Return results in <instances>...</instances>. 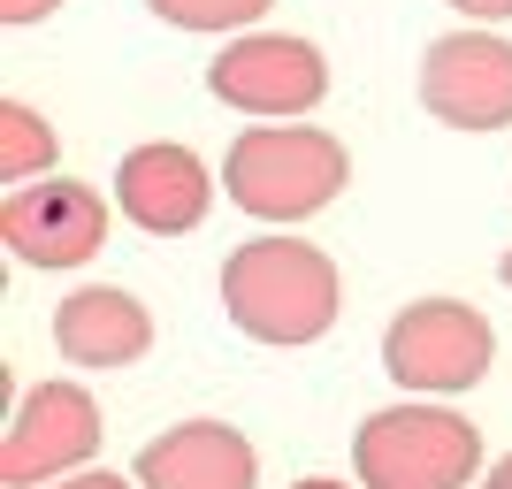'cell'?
I'll use <instances>...</instances> for the list:
<instances>
[{
  "instance_id": "obj_19",
  "label": "cell",
  "mask_w": 512,
  "mask_h": 489,
  "mask_svg": "<svg viewBox=\"0 0 512 489\" xmlns=\"http://www.w3.org/2000/svg\"><path fill=\"white\" fill-rule=\"evenodd\" d=\"M291 489H344V482H291Z\"/></svg>"
},
{
  "instance_id": "obj_3",
  "label": "cell",
  "mask_w": 512,
  "mask_h": 489,
  "mask_svg": "<svg viewBox=\"0 0 512 489\" xmlns=\"http://www.w3.org/2000/svg\"><path fill=\"white\" fill-rule=\"evenodd\" d=\"M352 474L360 489H467L482 474V436L467 413L436 398L383 405L352 436Z\"/></svg>"
},
{
  "instance_id": "obj_1",
  "label": "cell",
  "mask_w": 512,
  "mask_h": 489,
  "mask_svg": "<svg viewBox=\"0 0 512 489\" xmlns=\"http://www.w3.org/2000/svg\"><path fill=\"white\" fill-rule=\"evenodd\" d=\"M337 306H344V276L337 260L306 245L291 230H268V237H245L230 260H222V314L245 329L253 344H314L337 329Z\"/></svg>"
},
{
  "instance_id": "obj_8",
  "label": "cell",
  "mask_w": 512,
  "mask_h": 489,
  "mask_svg": "<svg viewBox=\"0 0 512 489\" xmlns=\"http://www.w3.org/2000/svg\"><path fill=\"white\" fill-rule=\"evenodd\" d=\"M421 107L444 130H505L512 123V39L490 23L444 31L421 54Z\"/></svg>"
},
{
  "instance_id": "obj_9",
  "label": "cell",
  "mask_w": 512,
  "mask_h": 489,
  "mask_svg": "<svg viewBox=\"0 0 512 489\" xmlns=\"http://www.w3.org/2000/svg\"><path fill=\"white\" fill-rule=\"evenodd\" d=\"M115 207L123 222H138L146 237H192L214 207V176L192 146H169V138H153V146H130L123 169H115Z\"/></svg>"
},
{
  "instance_id": "obj_6",
  "label": "cell",
  "mask_w": 512,
  "mask_h": 489,
  "mask_svg": "<svg viewBox=\"0 0 512 489\" xmlns=\"http://www.w3.org/2000/svg\"><path fill=\"white\" fill-rule=\"evenodd\" d=\"M100 451V398L85 383H39L23 390L16 421L0 436V482L8 489H46L77 474Z\"/></svg>"
},
{
  "instance_id": "obj_15",
  "label": "cell",
  "mask_w": 512,
  "mask_h": 489,
  "mask_svg": "<svg viewBox=\"0 0 512 489\" xmlns=\"http://www.w3.org/2000/svg\"><path fill=\"white\" fill-rule=\"evenodd\" d=\"M46 489H138V474H92V467H77V474H62V482H46Z\"/></svg>"
},
{
  "instance_id": "obj_18",
  "label": "cell",
  "mask_w": 512,
  "mask_h": 489,
  "mask_svg": "<svg viewBox=\"0 0 512 489\" xmlns=\"http://www.w3.org/2000/svg\"><path fill=\"white\" fill-rule=\"evenodd\" d=\"M497 276H505V291H512V253H505V260H497Z\"/></svg>"
},
{
  "instance_id": "obj_11",
  "label": "cell",
  "mask_w": 512,
  "mask_h": 489,
  "mask_svg": "<svg viewBox=\"0 0 512 489\" xmlns=\"http://www.w3.org/2000/svg\"><path fill=\"white\" fill-rule=\"evenodd\" d=\"M54 352L69 367H130L153 352V314L123 283H85L54 306Z\"/></svg>"
},
{
  "instance_id": "obj_16",
  "label": "cell",
  "mask_w": 512,
  "mask_h": 489,
  "mask_svg": "<svg viewBox=\"0 0 512 489\" xmlns=\"http://www.w3.org/2000/svg\"><path fill=\"white\" fill-rule=\"evenodd\" d=\"M444 8H459L467 23H505L512 16V0H444Z\"/></svg>"
},
{
  "instance_id": "obj_10",
  "label": "cell",
  "mask_w": 512,
  "mask_h": 489,
  "mask_svg": "<svg viewBox=\"0 0 512 489\" xmlns=\"http://www.w3.org/2000/svg\"><path fill=\"white\" fill-rule=\"evenodd\" d=\"M138 489H253L260 451L230 421H176L138 451Z\"/></svg>"
},
{
  "instance_id": "obj_5",
  "label": "cell",
  "mask_w": 512,
  "mask_h": 489,
  "mask_svg": "<svg viewBox=\"0 0 512 489\" xmlns=\"http://www.w3.org/2000/svg\"><path fill=\"white\" fill-rule=\"evenodd\" d=\"M207 92L260 123H299L329 100V62L314 39L291 31H230V46L207 62Z\"/></svg>"
},
{
  "instance_id": "obj_4",
  "label": "cell",
  "mask_w": 512,
  "mask_h": 489,
  "mask_svg": "<svg viewBox=\"0 0 512 489\" xmlns=\"http://www.w3.org/2000/svg\"><path fill=\"white\" fill-rule=\"evenodd\" d=\"M490 360H497V329L467 298H413V306H398L383 337L390 383L413 398H459L490 375Z\"/></svg>"
},
{
  "instance_id": "obj_14",
  "label": "cell",
  "mask_w": 512,
  "mask_h": 489,
  "mask_svg": "<svg viewBox=\"0 0 512 489\" xmlns=\"http://www.w3.org/2000/svg\"><path fill=\"white\" fill-rule=\"evenodd\" d=\"M54 8H69V0H0V23H8V31H23V23L54 16Z\"/></svg>"
},
{
  "instance_id": "obj_13",
  "label": "cell",
  "mask_w": 512,
  "mask_h": 489,
  "mask_svg": "<svg viewBox=\"0 0 512 489\" xmlns=\"http://www.w3.org/2000/svg\"><path fill=\"white\" fill-rule=\"evenodd\" d=\"M146 8L176 31H253L276 0H146Z\"/></svg>"
},
{
  "instance_id": "obj_12",
  "label": "cell",
  "mask_w": 512,
  "mask_h": 489,
  "mask_svg": "<svg viewBox=\"0 0 512 489\" xmlns=\"http://www.w3.org/2000/svg\"><path fill=\"white\" fill-rule=\"evenodd\" d=\"M46 161H54V130H46V115L31 100H0V184L16 192V184L46 176Z\"/></svg>"
},
{
  "instance_id": "obj_7",
  "label": "cell",
  "mask_w": 512,
  "mask_h": 489,
  "mask_svg": "<svg viewBox=\"0 0 512 489\" xmlns=\"http://www.w3.org/2000/svg\"><path fill=\"white\" fill-rule=\"evenodd\" d=\"M107 199L77 176H31L0 199V237L23 268H85L107 245Z\"/></svg>"
},
{
  "instance_id": "obj_2",
  "label": "cell",
  "mask_w": 512,
  "mask_h": 489,
  "mask_svg": "<svg viewBox=\"0 0 512 489\" xmlns=\"http://www.w3.org/2000/svg\"><path fill=\"white\" fill-rule=\"evenodd\" d=\"M344 184H352V153H344L329 130H306V115L299 123L237 130V146L222 153V192H230L245 214L276 222V230L321 214Z\"/></svg>"
},
{
  "instance_id": "obj_17",
  "label": "cell",
  "mask_w": 512,
  "mask_h": 489,
  "mask_svg": "<svg viewBox=\"0 0 512 489\" xmlns=\"http://www.w3.org/2000/svg\"><path fill=\"white\" fill-rule=\"evenodd\" d=\"M490 489H512V451H505V459L490 467Z\"/></svg>"
}]
</instances>
